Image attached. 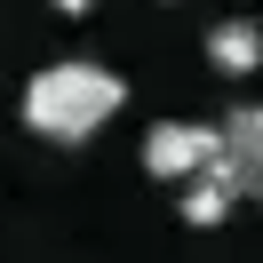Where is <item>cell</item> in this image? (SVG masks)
I'll return each mask as SVG.
<instances>
[{
  "label": "cell",
  "mask_w": 263,
  "mask_h": 263,
  "mask_svg": "<svg viewBox=\"0 0 263 263\" xmlns=\"http://www.w3.org/2000/svg\"><path fill=\"white\" fill-rule=\"evenodd\" d=\"M128 104V80L112 64H88V56H56L24 80V128L48 136V144H88L104 120Z\"/></svg>",
  "instance_id": "1"
},
{
  "label": "cell",
  "mask_w": 263,
  "mask_h": 263,
  "mask_svg": "<svg viewBox=\"0 0 263 263\" xmlns=\"http://www.w3.org/2000/svg\"><path fill=\"white\" fill-rule=\"evenodd\" d=\"M215 152H223V136L208 128V120H160V128L144 136V176L160 183H192L215 167Z\"/></svg>",
  "instance_id": "2"
},
{
  "label": "cell",
  "mask_w": 263,
  "mask_h": 263,
  "mask_svg": "<svg viewBox=\"0 0 263 263\" xmlns=\"http://www.w3.org/2000/svg\"><path fill=\"white\" fill-rule=\"evenodd\" d=\"M215 136H223V167L239 199H263V104H239L231 120H215Z\"/></svg>",
  "instance_id": "3"
},
{
  "label": "cell",
  "mask_w": 263,
  "mask_h": 263,
  "mask_svg": "<svg viewBox=\"0 0 263 263\" xmlns=\"http://www.w3.org/2000/svg\"><path fill=\"white\" fill-rule=\"evenodd\" d=\"M208 64L223 72V80H255L263 72V24H247V16L208 24Z\"/></svg>",
  "instance_id": "4"
},
{
  "label": "cell",
  "mask_w": 263,
  "mask_h": 263,
  "mask_svg": "<svg viewBox=\"0 0 263 263\" xmlns=\"http://www.w3.org/2000/svg\"><path fill=\"white\" fill-rule=\"evenodd\" d=\"M231 208H239V183H231L223 152H215V167H208V176H192V183H183V208H176V215H183L192 231H215Z\"/></svg>",
  "instance_id": "5"
},
{
  "label": "cell",
  "mask_w": 263,
  "mask_h": 263,
  "mask_svg": "<svg viewBox=\"0 0 263 263\" xmlns=\"http://www.w3.org/2000/svg\"><path fill=\"white\" fill-rule=\"evenodd\" d=\"M56 8H64V16H88V8H96V0H56Z\"/></svg>",
  "instance_id": "6"
}]
</instances>
